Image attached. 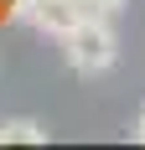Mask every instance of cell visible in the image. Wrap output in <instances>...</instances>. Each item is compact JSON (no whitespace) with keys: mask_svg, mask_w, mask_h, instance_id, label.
Masks as SVG:
<instances>
[{"mask_svg":"<svg viewBox=\"0 0 145 150\" xmlns=\"http://www.w3.org/2000/svg\"><path fill=\"white\" fill-rule=\"evenodd\" d=\"M26 21H31L36 31H47V36H57V42H62V36L83 21V5H78V0H31Z\"/></svg>","mask_w":145,"mask_h":150,"instance_id":"obj_2","label":"cell"},{"mask_svg":"<svg viewBox=\"0 0 145 150\" xmlns=\"http://www.w3.org/2000/svg\"><path fill=\"white\" fill-rule=\"evenodd\" d=\"M62 52H68V67L83 73V78L109 73L119 62V36H114V26H109V16H83V21L62 36Z\"/></svg>","mask_w":145,"mask_h":150,"instance_id":"obj_1","label":"cell"},{"mask_svg":"<svg viewBox=\"0 0 145 150\" xmlns=\"http://www.w3.org/2000/svg\"><path fill=\"white\" fill-rule=\"evenodd\" d=\"M135 140L145 145V109H140V119H135Z\"/></svg>","mask_w":145,"mask_h":150,"instance_id":"obj_6","label":"cell"},{"mask_svg":"<svg viewBox=\"0 0 145 150\" xmlns=\"http://www.w3.org/2000/svg\"><path fill=\"white\" fill-rule=\"evenodd\" d=\"M0 145H47V129L21 114V119H5V124H0Z\"/></svg>","mask_w":145,"mask_h":150,"instance_id":"obj_3","label":"cell"},{"mask_svg":"<svg viewBox=\"0 0 145 150\" xmlns=\"http://www.w3.org/2000/svg\"><path fill=\"white\" fill-rule=\"evenodd\" d=\"M26 11H31V0H11V16H16V21H26Z\"/></svg>","mask_w":145,"mask_h":150,"instance_id":"obj_5","label":"cell"},{"mask_svg":"<svg viewBox=\"0 0 145 150\" xmlns=\"http://www.w3.org/2000/svg\"><path fill=\"white\" fill-rule=\"evenodd\" d=\"M78 5H83V16H109V21L124 11V0H78Z\"/></svg>","mask_w":145,"mask_h":150,"instance_id":"obj_4","label":"cell"}]
</instances>
